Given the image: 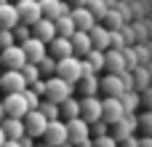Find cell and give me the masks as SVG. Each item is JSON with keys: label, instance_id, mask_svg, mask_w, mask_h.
I'll list each match as a JSON object with an SVG mask.
<instances>
[{"label": "cell", "instance_id": "obj_32", "mask_svg": "<svg viewBox=\"0 0 152 147\" xmlns=\"http://www.w3.org/2000/svg\"><path fill=\"white\" fill-rule=\"evenodd\" d=\"M16 43V35H13V29H8V27H0V51L3 48H8V46H13Z\"/></svg>", "mask_w": 152, "mask_h": 147}, {"label": "cell", "instance_id": "obj_21", "mask_svg": "<svg viewBox=\"0 0 152 147\" xmlns=\"http://www.w3.org/2000/svg\"><path fill=\"white\" fill-rule=\"evenodd\" d=\"M19 21H21V19H19V8H16V3H11V0L0 3V24L8 27V29H13Z\"/></svg>", "mask_w": 152, "mask_h": 147}, {"label": "cell", "instance_id": "obj_10", "mask_svg": "<svg viewBox=\"0 0 152 147\" xmlns=\"http://www.w3.org/2000/svg\"><path fill=\"white\" fill-rule=\"evenodd\" d=\"M16 8H19V19L24 24H35L43 11H40V0H16Z\"/></svg>", "mask_w": 152, "mask_h": 147}, {"label": "cell", "instance_id": "obj_14", "mask_svg": "<svg viewBox=\"0 0 152 147\" xmlns=\"http://www.w3.org/2000/svg\"><path fill=\"white\" fill-rule=\"evenodd\" d=\"M99 91H104V96H120L126 91V83H123V75L118 72H110L107 78L99 80Z\"/></svg>", "mask_w": 152, "mask_h": 147}, {"label": "cell", "instance_id": "obj_31", "mask_svg": "<svg viewBox=\"0 0 152 147\" xmlns=\"http://www.w3.org/2000/svg\"><path fill=\"white\" fill-rule=\"evenodd\" d=\"M21 72H24V78H27V83H35V80L40 78V67H37L35 62H27V64L21 67Z\"/></svg>", "mask_w": 152, "mask_h": 147}, {"label": "cell", "instance_id": "obj_6", "mask_svg": "<svg viewBox=\"0 0 152 147\" xmlns=\"http://www.w3.org/2000/svg\"><path fill=\"white\" fill-rule=\"evenodd\" d=\"M27 62H29V59H27L21 43H13V46L3 48V67H5V70H21Z\"/></svg>", "mask_w": 152, "mask_h": 147}, {"label": "cell", "instance_id": "obj_4", "mask_svg": "<svg viewBox=\"0 0 152 147\" xmlns=\"http://www.w3.org/2000/svg\"><path fill=\"white\" fill-rule=\"evenodd\" d=\"M45 129H48V118L40 112V107H37V110H29V112L24 115V131H27L29 137H35V139H43Z\"/></svg>", "mask_w": 152, "mask_h": 147}, {"label": "cell", "instance_id": "obj_19", "mask_svg": "<svg viewBox=\"0 0 152 147\" xmlns=\"http://www.w3.org/2000/svg\"><path fill=\"white\" fill-rule=\"evenodd\" d=\"M69 13H72V21H75L77 29H91V27L96 24V16L88 11V5H75Z\"/></svg>", "mask_w": 152, "mask_h": 147}, {"label": "cell", "instance_id": "obj_37", "mask_svg": "<svg viewBox=\"0 0 152 147\" xmlns=\"http://www.w3.org/2000/svg\"><path fill=\"white\" fill-rule=\"evenodd\" d=\"M118 147H139V139H134V137H126V139H120Z\"/></svg>", "mask_w": 152, "mask_h": 147}, {"label": "cell", "instance_id": "obj_18", "mask_svg": "<svg viewBox=\"0 0 152 147\" xmlns=\"http://www.w3.org/2000/svg\"><path fill=\"white\" fill-rule=\"evenodd\" d=\"M91 48H94V40H91L88 29H75V32H72V51H75V56L83 59Z\"/></svg>", "mask_w": 152, "mask_h": 147}, {"label": "cell", "instance_id": "obj_16", "mask_svg": "<svg viewBox=\"0 0 152 147\" xmlns=\"http://www.w3.org/2000/svg\"><path fill=\"white\" fill-rule=\"evenodd\" d=\"M48 54H51L53 59H64V56L75 54V51H72V37H67V35H56V37L48 43Z\"/></svg>", "mask_w": 152, "mask_h": 147}, {"label": "cell", "instance_id": "obj_28", "mask_svg": "<svg viewBox=\"0 0 152 147\" xmlns=\"http://www.w3.org/2000/svg\"><path fill=\"white\" fill-rule=\"evenodd\" d=\"M120 102H123L126 112H134V110L139 107V94H134V91L128 88V91H123V94H120Z\"/></svg>", "mask_w": 152, "mask_h": 147}, {"label": "cell", "instance_id": "obj_5", "mask_svg": "<svg viewBox=\"0 0 152 147\" xmlns=\"http://www.w3.org/2000/svg\"><path fill=\"white\" fill-rule=\"evenodd\" d=\"M43 139H45L51 147H61L64 142H69V137H67V121H61V118L48 121V129H45Z\"/></svg>", "mask_w": 152, "mask_h": 147}, {"label": "cell", "instance_id": "obj_45", "mask_svg": "<svg viewBox=\"0 0 152 147\" xmlns=\"http://www.w3.org/2000/svg\"><path fill=\"white\" fill-rule=\"evenodd\" d=\"M35 147H51V145H48V142H43V145H35Z\"/></svg>", "mask_w": 152, "mask_h": 147}, {"label": "cell", "instance_id": "obj_40", "mask_svg": "<svg viewBox=\"0 0 152 147\" xmlns=\"http://www.w3.org/2000/svg\"><path fill=\"white\" fill-rule=\"evenodd\" d=\"M67 3H69V5H72V8H75V5H86V3H88V0H67Z\"/></svg>", "mask_w": 152, "mask_h": 147}, {"label": "cell", "instance_id": "obj_22", "mask_svg": "<svg viewBox=\"0 0 152 147\" xmlns=\"http://www.w3.org/2000/svg\"><path fill=\"white\" fill-rule=\"evenodd\" d=\"M88 35H91V40H94V48H102V51L110 48V29H107V27L94 24V27L88 29Z\"/></svg>", "mask_w": 152, "mask_h": 147}, {"label": "cell", "instance_id": "obj_47", "mask_svg": "<svg viewBox=\"0 0 152 147\" xmlns=\"http://www.w3.org/2000/svg\"><path fill=\"white\" fill-rule=\"evenodd\" d=\"M0 91H3V75H0Z\"/></svg>", "mask_w": 152, "mask_h": 147}, {"label": "cell", "instance_id": "obj_35", "mask_svg": "<svg viewBox=\"0 0 152 147\" xmlns=\"http://www.w3.org/2000/svg\"><path fill=\"white\" fill-rule=\"evenodd\" d=\"M104 19H107V24H110L107 29H120V16H118L115 11H107V16H104Z\"/></svg>", "mask_w": 152, "mask_h": 147}, {"label": "cell", "instance_id": "obj_34", "mask_svg": "<svg viewBox=\"0 0 152 147\" xmlns=\"http://www.w3.org/2000/svg\"><path fill=\"white\" fill-rule=\"evenodd\" d=\"M110 48H123V32L120 29H110Z\"/></svg>", "mask_w": 152, "mask_h": 147}, {"label": "cell", "instance_id": "obj_17", "mask_svg": "<svg viewBox=\"0 0 152 147\" xmlns=\"http://www.w3.org/2000/svg\"><path fill=\"white\" fill-rule=\"evenodd\" d=\"M80 118H86L88 123L99 121V118H102V99H96V96H83V102H80Z\"/></svg>", "mask_w": 152, "mask_h": 147}, {"label": "cell", "instance_id": "obj_48", "mask_svg": "<svg viewBox=\"0 0 152 147\" xmlns=\"http://www.w3.org/2000/svg\"><path fill=\"white\" fill-rule=\"evenodd\" d=\"M0 3H5V0H0Z\"/></svg>", "mask_w": 152, "mask_h": 147}, {"label": "cell", "instance_id": "obj_15", "mask_svg": "<svg viewBox=\"0 0 152 147\" xmlns=\"http://www.w3.org/2000/svg\"><path fill=\"white\" fill-rule=\"evenodd\" d=\"M32 35L40 37V40H45V43H51V40L56 37V21L48 19V16H40V19L32 24Z\"/></svg>", "mask_w": 152, "mask_h": 147}, {"label": "cell", "instance_id": "obj_20", "mask_svg": "<svg viewBox=\"0 0 152 147\" xmlns=\"http://www.w3.org/2000/svg\"><path fill=\"white\" fill-rule=\"evenodd\" d=\"M0 126H3V131H5V137L8 139H21L27 131H24V118H13V115H5L3 121H0Z\"/></svg>", "mask_w": 152, "mask_h": 147}, {"label": "cell", "instance_id": "obj_3", "mask_svg": "<svg viewBox=\"0 0 152 147\" xmlns=\"http://www.w3.org/2000/svg\"><path fill=\"white\" fill-rule=\"evenodd\" d=\"M3 104H5V115H13V118H24L29 112V104H27V96L24 91H11L3 96Z\"/></svg>", "mask_w": 152, "mask_h": 147}, {"label": "cell", "instance_id": "obj_29", "mask_svg": "<svg viewBox=\"0 0 152 147\" xmlns=\"http://www.w3.org/2000/svg\"><path fill=\"white\" fill-rule=\"evenodd\" d=\"M86 5H88V11L96 16V21H99V19H104V16H107V11H110V8L104 5V0H88Z\"/></svg>", "mask_w": 152, "mask_h": 147}, {"label": "cell", "instance_id": "obj_36", "mask_svg": "<svg viewBox=\"0 0 152 147\" xmlns=\"http://www.w3.org/2000/svg\"><path fill=\"white\" fill-rule=\"evenodd\" d=\"M29 88H35L40 96H45V80H43V78H37L35 83H29Z\"/></svg>", "mask_w": 152, "mask_h": 147}, {"label": "cell", "instance_id": "obj_43", "mask_svg": "<svg viewBox=\"0 0 152 147\" xmlns=\"http://www.w3.org/2000/svg\"><path fill=\"white\" fill-rule=\"evenodd\" d=\"M8 137H5V131H3V126H0V147H3V142H5Z\"/></svg>", "mask_w": 152, "mask_h": 147}, {"label": "cell", "instance_id": "obj_39", "mask_svg": "<svg viewBox=\"0 0 152 147\" xmlns=\"http://www.w3.org/2000/svg\"><path fill=\"white\" fill-rule=\"evenodd\" d=\"M75 147H94V139H83V142H77Z\"/></svg>", "mask_w": 152, "mask_h": 147}, {"label": "cell", "instance_id": "obj_12", "mask_svg": "<svg viewBox=\"0 0 152 147\" xmlns=\"http://www.w3.org/2000/svg\"><path fill=\"white\" fill-rule=\"evenodd\" d=\"M126 54H123V48H107L104 51V70L107 72H126Z\"/></svg>", "mask_w": 152, "mask_h": 147}, {"label": "cell", "instance_id": "obj_11", "mask_svg": "<svg viewBox=\"0 0 152 147\" xmlns=\"http://www.w3.org/2000/svg\"><path fill=\"white\" fill-rule=\"evenodd\" d=\"M21 48H24L27 59H29V62H35V64L48 54V43H45V40H40V37H35V35H32V37H27V40L21 43Z\"/></svg>", "mask_w": 152, "mask_h": 147}, {"label": "cell", "instance_id": "obj_44", "mask_svg": "<svg viewBox=\"0 0 152 147\" xmlns=\"http://www.w3.org/2000/svg\"><path fill=\"white\" fill-rule=\"evenodd\" d=\"M61 147H75V145H72V142H64V145H61Z\"/></svg>", "mask_w": 152, "mask_h": 147}, {"label": "cell", "instance_id": "obj_42", "mask_svg": "<svg viewBox=\"0 0 152 147\" xmlns=\"http://www.w3.org/2000/svg\"><path fill=\"white\" fill-rule=\"evenodd\" d=\"M5 118V104H3V99H0V121Z\"/></svg>", "mask_w": 152, "mask_h": 147}, {"label": "cell", "instance_id": "obj_27", "mask_svg": "<svg viewBox=\"0 0 152 147\" xmlns=\"http://www.w3.org/2000/svg\"><path fill=\"white\" fill-rule=\"evenodd\" d=\"M37 67H40V75H45V78L56 75V59H53L51 54H45V56L37 62Z\"/></svg>", "mask_w": 152, "mask_h": 147}, {"label": "cell", "instance_id": "obj_50", "mask_svg": "<svg viewBox=\"0 0 152 147\" xmlns=\"http://www.w3.org/2000/svg\"><path fill=\"white\" fill-rule=\"evenodd\" d=\"M0 27H3V24H0Z\"/></svg>", "mask_w": 152, "mask_h": 147}, {"label": "cell", "instance_id": "obj_26", "mask_svg": "<svg viewBox=\"0 0 152 147\" xmlns=\"http://www.w3.org/2000/svg\"><path fill=\"white\" fill-rule=\"evenodd\" d=\"M40 112L48 118V121H56V118H61L59 115V102H51V99H40Z\"/></svg>", "mask_w": 152, "mask_h": 147}, {"label": "cell", "instance_id": "obj_8", "mask_svg": "<svg viewBox=\"0 0 152 147\" xmlns=\"http://www.w3.org/2000/svg\"><path fill=\"white\" fill-rule=\"evenodd\" d=\"M67 137H69L72 145H77L83 139H91V123L86 118H80V115L72 118V121H67Z\"/></svg>", "mask_w": 152, "mask_h": 147}, {"label": "cell", "instance_id": "obj_49", "mask_svg": "<svg viewBox=\"0 0 152 147\" xmlns=\"http://www.w3.org/2000/svg\"><path fill=\"white\" fill-rule=\"evenodd\" d=\"M11 3H16V0H11Z\"/></svg>", "mask_w": 152, "mask_h": 147}, {"label": "cell", "instance_id": "obj_23", "mask_svg": "<svg viewBox=\"0 0 152 147\" xmlns=\"http://www.w3.org/2000/svg\"><path fill=\"white\" fill-rule=\"evenodd\" d=\"M59 115H61V121H72V118H77V115H80V102L72 99V96H67V99L59 104Z\"/></svg>", "mask_w": 152, "mask_h": 147}, {"label": "cell", "instance_id": "obj_2", "mask_svg": "<svg viewBox=\"0 0 152 147\" xmlns=\"http://www.w3.org/2000/svg\"><path fill=\"white\" fill-rule=\"evenodd\" d=\"M72 91H75V83H69V80H64V78H59V75L45 78V99L61 104L67 96H72Z\"/></svg>", "mask_w": 152, "mask_h": 147}, {"label": "cell", "instance_id": "obj_1", "mask_svg": "<svg viewBox=\"0 0 152 147\" xmlns=\"http://www.w3.org/2000/svg\"><path fill=\"white\" fill-rule=\"evenodd\" d=\"M56 75L77 86V80L83 78V59L75 56V54H69L64 59H56Z\"/></svg>", "mask_w": 152, "mask_h": 147}, {"label": "cell", "instance_id": "obj_24", "mask_svg": "<svg viewBox=\"0 0 152 147\" xmlns=\"http://www.w3.org/2000/svg\"><path fill=\"white\" fill-rule=\"evenodd\" d=\"M77 86H80L83 96H96V91H99V78H96V72L83 75V78L77 80Z\"/></svg>", "mask_w": 152, "mask_h": 147}, {"label": "cell", "instance_id": "obj_46", "mask_svg": "<svg viewBox=\"0 0 152 147\" xmlns=\"http://www.w3.org/2000/svg\"><path fill=\"white\" fill-rule=\"evenodd\" d=\"M0 67H3V51H0Z\"/></svg>", "mask_w": 152, "mask_h": 147}, {"label": "cell", "instance_id": "obj_13", "mask_svg": "<svg viewBox=\"0 0 152 147\" xmlns=\"http://www.w3.org/2000/svg\"><path fill=\"white\" fill-rule=\"evenodd\" d=\"M29 83L24 78L21 70H5L3 72V94H11V91H24Z\"/></svg>", "mask_w": 152, "mask_h": 147}, {"label": "cell", "instance_id": "obj_30", "mask_svg": "<svg viewBox=\"0 0 152 147\" xmlns=\"http://www.w3.org/2000/svg\"><path fill=\"white\" fill-rule=\"evenodd\" d=\"M13 35H16V43H24L27 37H32V24H24V21H19V24L13 27Z\"/></svg>", "mask_w": 152, "mask_h": 147}, {"label": "cell", "instance_id": "obj_38", "mask_svg": "<svg viewBox=\"0 0 152 147\" xmlns=\"http://www.w3.org/2000/svg\"><path fill=\"white\" fill-rule=\"evenodd\" d=\"M3 147H24V145H21L19 139H5V142H3Z\"/></svg>", "mask_w": 152, "mask_h": 147}, {"label": "cell", "instance_id": "obj_41", "mask_svg": "<svg viewBox=\"0 0 152 147\" xmlns=\"http://www.w3.org/2000/svg\"><path fill=\"white\" fill-rule=\"evenodd\" d=\"M139 147H152V139H142V142H139Z\"/></svg>", "mask_w": 152, "mask_h": 147}, {"label": "cell", "instance_id": "obj_25", "mask_svg": "<svg viewBox=\"0 0 152 147\" xmlns=\"http://www.w3.org/2000/svg\"><path fill=\"white\" fill-rule=\"evenodd\" d=\"M53 21H56V35H67V37H72V32L77 29L75 21H72V13H61V16H56Z\"/></svg>", "mask_w": 152, "mask_h": 147}, {"label": "cell", "instance_id": "obj_7", "mask_svg": "<svg viewBox=\"0 0 152 147\" xmlns=\"http://www.w3.org/2000/svg\"><path fill=\"white\" fill-rule=\"evenodd\" d=\"M123 115H126V107H123L120 96H104V99H102V118H104L110 126L118 123Z\"/></svg>", "mask_w": 152, "mask_h": 147}, {"label": "cell", "instance_id": "obj_9", "mask_svg": "<svg viewBox=\"0 0 152 147\" xmlns=\"http://www.w3.org/2000/svg\"><path fill=\"white\" fill-rule=\"evenodd\" d=\"M136 126H139L136 115H134V112H126L118 123H112V137H115L118 142H120V139H126V137H134Z\"/></svg>", "mask_w": 152, "mask_h": 147}, {"label": "cell", "instance_id": "obj_33", "mask_svg": "<svg viewBox=\"0 0 152 147\" xmlns=\"http://www.w3.org/2000/svg\"><path fill=\"white\" fill-rule=\"evenodd\" d=\"M94 147H118V139L110 137V134H102V137L94 139Z\"/></svg>", "mask_w": 152, "mask_h": 147}]
</instances>
